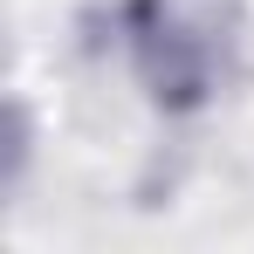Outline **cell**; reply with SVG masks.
I'll use <instances>...</instances> for the list:
<instances>
[{
	"label": "cell",
	"instance_id": "1",
	"mask_svg": "<svg viewBox=\"0 0 254 254\" xmlns=\"http://www.w3.org/2000/svg\"><path fill=\"white\" fill-rule=\"evenodd\" d=\"M117 48H124L137 89L158 110H199L220 83L213 42L172 7V0H124L117 7Z\"/></svg>",
	"mask_w": 254,
	"mask_h": 254
}]
</instances>
